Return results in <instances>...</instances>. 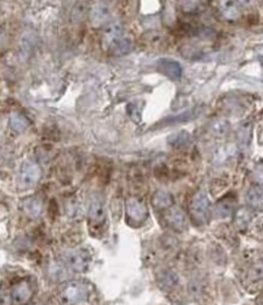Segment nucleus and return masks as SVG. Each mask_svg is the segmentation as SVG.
<instances>
[{"label":"nucleus","mask_w":263,"mask_h":305,"mask_svg":"<svg viewBox=\"0 0 263 305\" xmlns=\"http://www.w3.org/2000/svg\"><path fill=\"white\" fill-rule=\"evenodd\" d=\"M112 9L108 2H97L92 6L90 12V20L95 27H100L111 19Z\"/></svg>","instance_id":"nucleus-10"},{"label":"nucleus","mask_w":263,"mask_h":305,"mask_svg":"<svg viewBox=\"0 0 263 305\" xmlns=\"http://www.w3.org/2000/svg\"><path fill=\"white\" fill-rule=\"evenodd\" d=\"M104 47L112 55H125L130 51L132 45L131 38L127 35L124 27L120 23H111L104 29L102 38Z\"/></svg>","instance_id":"nucleus-1"},{"label":"nucleus","mask_w":263,"mask_h":305,"mask_svg":"<svg viewBox=\"0 0 263 305\" xmlns=\"http://www.w3.org/2000/svg\"><path fill=\"white\" fill-rule=\"evenodd\" d=\"M64 259H66L67 265L77 273H85L91 264V254L84 248L72 249L67 252Z\"/></svg>","instance_id":"nucleus-4"},{"label":"nucleus","mask_w":263,"mask_h":305,"mask_svg":"<svg viewBox=\"0 0 263 305\" xmlns=\"http://www.w3.org/2000/svg\"><path fill=\"white\" fill-rule=\"evenodd\" d=\"M165 219H166V222L169 223V225L171 226V228H174L175 230L179 231L186 230L188 224L187 217L183 211L180 210V208L170 207L169 211L165 213Z\"/></svg>","instance_id":"nucleus-11"},{"label":"nucleus","mask_w":263,"mask_h":305,"mask_svg":"<svg viewBox=\"0 0 263 305\" xmlns=\"http://www.w3.org/2000/svg\"><path fill=\"white\" fill-rule=\"evenodd\" d=\"M223 6H222V14L224 15L227 19H235L237 16H239V7H238L237 2L234 1H225L223 2Z\"/></svg>","instance_id":"nucleus-18"},{"label":"nucleus","mask_w":263,"mask_h":305,"mask_svg":"<svg viewBox=\"0 0 263 305\" xmlns=\"http://www.w3.org/2000/svg\"><path fill=\"white\" fill-rule=\"evenodd\" d=\"M157 69L174 81H177L182 77V65L172 59H160L157 62Z\"/></svg>","instance_id":"nucleus-8"},{"label":"nucleus","mask_w":263,"mask_h":305,"mask_svg":"<svg viewBox=\"0 0 263 305\" xmlns=\"http://www.w3.org/2000/svg\"><path fill=\"white\" fill-rule=\"evenodd\" d=\"M153 206L157 210H164V208H170L174 205V196L165 190H159L154 194L152 200Z\"/></svg>","instance_id":"nucleus-13"},{"label":"nucleus","mask_w":263,"mask_h":305,"mask_svg":"<svg viewBox=\"0 0 263 305\" xmlns=\"http://www.w3.org/2000/svg\"><path fill=\"white\" fill-rule=\"evenodd\" d=\"M246 201L252 207H261L262 206V190L257 186H252L246 195Z\"/></svg>","instance_id":"nucleus-17"},{"label":"nucleus","mask_w":263,"mask_h":305,"mask_svg":"<svg viewBox=\"0 0 263 305\" xmlns=\"http://www.w3.org/2000/svg\"><path fill=\"white\" fill-rule=\"evenodd\" d=\"M23 212L29 217V218H37L42 210V201L38 196H31L22 201L21 203Z\"/></svg>","instance_id":"nucleus-12"},{"label":"nucleus","mask_w":263,"mask_h":305,"mask_svg":"<svg viewBox=\"0 0 263 305\" xmlns=\"http://www.w3.org/2000/svg\"><path fill=\"white\" fill-rule=\"evenodd\" d=\"M210 201L205 191H198L192 198L189 205V214L195 225H202L209 219Z\"/></svg>","instance_id":"nucleus-3"},{"label":"nucleus","mask_w":263,"mask_h":305,"mask_svg":"<svg viewBox=\"0 0 263 305\" xmlns=\"http://www.w3.org/2000/svg\"><path fill=\"white\" fill-rule=\"evenodd\" d=\"M89 293V286L84 282L71 281L62 287L60 299L64 305H79L86 301Z\"/></svg>","instance_id":"nucleus-2"},{"label":"nucleus","mask_w":263,"mask_h":305,"mask_svg":"<svg viewBox=\"0 0 263 305\" xmlns=\"http://www.w3.org/2000/svg\"><path fill=\"white\" fill-rule=\"evenodd\" d=\"M32 287L27 281H20L11 288V293H10V298L14 305H24L29 302L31 299Z\"/></svg>","instance_id":"nucleus-9"},{"label":"nucleus","mask_w":263,"mask_h":305,"mask_svg":"<svg viewBox=\"0 0 263 305\" xmlns=\"http://www.w3.org/2000/svg\"><path fill=\"white\" fill-rule=\"evenodd\" d=\"M125 208H126L127 218H129L131 225H141L148 218V208L144 205V203H142L139 199H127L126 203H125Z\"/></svg>","instance_id":"nucleus-5"},{"label":"nucleus","mask_w":263,"mask_h":305,"mask_svg":"<svg viewBox=\"0 0 263 305\" xmlns=\"http://www.w3.org/2000/svg\"><path fill=\"white\" fill-rule=\"evenodd\" d=\"M89 222L94 228H101L106 223L107 213L104 200L101 195L95 194L89 203Z\"/></svg>","instance_id":"nucleus-7"},{"label":"nucleus","mask_w":263,"mask_h":305,"mask_svg":"<svg viewBox=\"0 0 263 305\" xmlns=\"http://www.w3.org/2000/svg\"><path fill=\"white\" fill-rule=\"evenodd\" d=\"M234 211V201L233 200H222L216 203L214 208V216L219 219H225L232 216Z\"/></svg>","instance_id":"nucleus-14"},{"label":"nucleus","mask_w":263,"mask_h":305,"mask_svg":"<svg viewBox=\"0 0 263 305\" xmlns=\"http://www.w3.org/2000/svg\"><path fill=\"white\" fill-rule=\"evenodd\" d=\"M199 110L198 108H194V109L187 110V112H183L181 115H177V117H172L169 118V122H162V125H172V123H179V122H189V120L194 119L200 112H197Z\"/></svg>","instance_id":"nucleus-16"},{"label":"nucleus","mask_w":263,"mask_h":305,"mask_svg":"<svg viewBox=\"0 0 263 305\" xmlns=\"http://www.w3.org/2000/svg\"><path fill=\"white\" fill-rule=\"evenodd\" d=\"M36 305H40V304H36Z\"/></svg>","instance_id":"nucleus-19"},{"label":"nucleus","mask_w":263,"mask_h":305,"mask_svg":"<svg viewBox=\"0 0 263 305\" xmlns=\"http://www.w3.org/2000/svg\"><path fill=\"white\" fill-rule=\"evenodd\" d=\"M41 171L39 165L32 160H26L20 167L19 182L22 188H31L34 186L40 180Z\"/></svg>","instance_id":"nucleus-6"},{"label":"nucleus","mask_w":263,"mask_h":305,"mask_svg":"<svg viewBox=\"0 0 263 305\" xmlns=\"http://www.w3.org/2000/svg\"><path fill=\"white\" fill-rule=\"evenodd\" d=\"M28 119L21 113H12L10 115V127L16 131V132H22V131H24L28 127Z\"/></svg>","instance_id":"nucleus-15"}]
</instances>
